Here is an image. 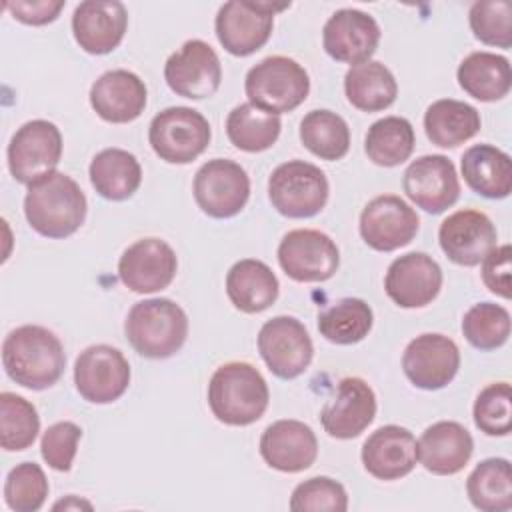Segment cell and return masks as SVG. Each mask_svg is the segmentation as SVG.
<instances>
[{"label": "cell", "mask_w": 512, "mask_h": 512, "mask_svg": "<svg viewBox=\"0 0 512 512\" xmlns=\"http://www.w3.org/2000/svg\"><path fill=\"white\" fill-rule=\"evenodd\" d=\"M2 364L16 384L28 390H46L60 380L66 368V352L52 330L24 324L4 338Z\"/></svg>", "instance_id": "1"}, {"label": "cell", "mask_w": 512, "mask_h": 512, "mask_svg": "<svg viewBox=\"0 0 512 512\" xmlns=\"http://www.w3.org/2000/svg\"><path fill=\"white\" fill-rule=\"evenodd\" d=\"M88 202L74 178L52 172L28 186L24 196V216L32 230L46 238L72 236L86 218Z\"/></svg>", "instance_id": "2"}, {"label": "cell", "mask_w": 512, "mask_h": 512, "mask_svg": "<svg viewBox=\"0 0 512 512\" xmlns=\"http://www.w3.org/2000/svg\"><path fill=\"white\" fill-rule=\"evenodd\" d=\"M270 390L264 376L248 362L218 366L208 382V406L216 420L228 426H248L268 408Z\"/></svg>", "instance_id": "3"}, {"label": "cell", "mask_w": 512, "mask_h": 512, "mask_svg": "<svg viewBox=\"0 0 512 512\" xmlns=\"http://www.w3.org/2000/svg\"><path fill=\"white\" fill-rule=\"evenodd\" d=\"M124 334L140 356L164 360L184 346L188 316L182 306L170 298L140 300L126 316Z\"/></svg>", "instance_id": "4"}, {"label": "cell", "mask_w": 512, "mask_h": 512, "mask_svg": "<svg viewBox=\"0 0 512 512\" xmlns=\"http://www.w3.org/2000/svg\"><path fill=\"white\" fill-rule=\"evenodd\" d=\"M244 90L252 106L280 116L308 98L310 76L294 58L268 56L248 70Z\"/></svg>", "instance_id": "5"}, {"label": "cell", "mask_w": 512, "mask_h": 512, "mask_svg": "<svg viewBox=\"0 0 512 512\" xmlns=\"http://www.w3.org/2000/svg\"><path fill=\"white\" fill-rule=\"evenodd\" d=\"M326 174L306 160H288L276 166L268 178V198L286 218H312L328 202Z\"/></svg>", "instance_id": "6"}, {"label": "cell", "mask_w": 512, "mask_h": 512, "mask_svg": "<svg viewBox=\"0 0 512 512\" xmlns=\"http://www.w3.org/2000/svg\"><path fill=\"white\" fill-rule=\"evenodd\" d=\"M210 122L194 108L170 106L158 112L148 128V142L168 164H188L210 144Z\"/></svg>", "instance_id": "7"}, {"label": "cell", "mask_w": 512, "mask_h": 512, "mask_svg": "<svg viewBox=\"0 0 512 512\" xmlns=\"http://www.w3.org/2000/svg\"><path fill=\"white\" fill-rule=\"evenodd\" d=\"M288 6L290 2H226L220 6L214 20L216 38L232 56H250L268 42L274 28V14Z\"/></svg>", "instance_id": "8"}, {"label": "cell", "mask_w": 512, "mask_h": 512, "mask_svg": "<svg viewBox=\"0 0 512 512\" xmlns=\"http://www.w3.org/2000/svg\"><path fill=\"white\" fill-rule=\"evenodd\" d=\"M6 154L14 180L30 186L56 172L62 158V134L54 122L30 120L14 132Z\"/></svg>", "instance_id": "9"}, {"label": "cell", "mask_w": 512, "mask_h": 512, "mask_svg": "<svg viewBox=\"0 0 512 512\" xmlns=\"http://www.w3.org/2000/svg\"><path fill=\"white\" fill-rule=\"evenodd\" d=\"M194 200L210 218H232L242 212L250 198L246 170L228 158H212L194 176Z\"/></svg>", "instance_id": "10"}, {"label": "cell", "mask_w": 512, "mask_h": 512, "mask_svg": "<svg viewBox=\"0 0 512 512\" xmlns=\"http://www.w3.org/2000/svg\"><path fill=\"white\" fill-rule=\"evenodd\" d=\"M258 352L274 376L292 380L310 366L314 344L298 318L274 316L258 332Z\"/></svg>", "instance_id": "11"}, {"label": "cell", "mask_w": 512, "mask_h": 512, "mask_svg": "<svg viewBox=\"0 0 512 512\" xmlns=\"http://www.w3.org/2000/svg\"><path fill=\"white\" fill-rule=\"evenodd\" d=\"M74 384L86 402L110 404L128 390L130 364L114 346H88L74 362Z\"/></svg>", "instance_id": "12"}, {"label": "cell", "mask_w": 512, "mask_h": 512, "mask_svg": "<svg viewBox=\"0 0 512 512\" xmlns=\"http://www.w3.org/2000/svg\"><path fill=\"white\" fill-rule=\"evenodd\" d=\"M278 262L286 276L296 282H324L336 274L340 250L328 234L314 228H298L280 240Z\"/></svg>", "instance_id": "13"}, {"label": "cell", "mask_w": 512, "mask_h": 512, "mask_svg": "<svg viewBox=\"0 0 512 512\" xmlns=\"http://www.w3.org/2000/svg\"><path fill=\"white\" fill-rule=\"evenodd\" d=\"M168 88L190 100H202L216 94L222 82V66L214 48L198 38L186 40L164 64Z\"/></svg>", "instance_id": "14"}, {"label": "cell", "mask_w": 512, "mask_h": 512, "mask_svg": "<svg viewBox=\"0 0 512 512\" xmlns=\"http://www.w3.org/2000/svg\"><path fill=\"white\" fill-rule=\"evenodd\" d=\"M360 236L378 252L398 250L414 240L420 228L416 210L396 194L372 198L360 214Z\"/></svg>", "instance_id": "15"}, {"label": "cell", "mask_w": 512, "mask_h": 512, "mask_svg": "<svg viewBox=\"0 0 512 512\" xmlns=\"http://www.w3.org/2000/svg\"><path fill=\"white\" fill-rule=\"evenodd\" d=\"M402 188L404 194L428 214H440L460 198L456 166L442 154H424L412 160L404 172Z\"/></svg>", "instance_id": "16"}, {"label": "cell", "mask_w": 512, "mask_h": 512, "mask_svg": "<svg viewBox=\"0 0 512 512\" xmlns=\"http://www.w3.org/2000/svg\"><path fill=\"white\" fill-rule=\"evenodd\" d=\"M460 368V350L456 342L438 332H426L408 342L402 354L406 378L422 390H440L448 386Z\"/></svg>", "instance_id": "17"}, {"label": "cell", "mask_w": 512, "mask_h": 512, "mask_svg": "<svg viewBox=\"0 0 512 512\" xmlns=\"http://www.w3.org/2000/svg\"><path fill=\"white\" fill-rule=\"evenodd\" d=\"M176 270V252L160 238L136 240L122 252L118 260L120 282L136 294H152L168 288L176 276Z\"/></svg>", "instance_id": "18"}, {"label": "cell", "mask_w": 512, "mask_h": 512, "mask_svg": "<svg viewBox=\"0 0 512 512\" xmlns=\"http://www.w3.org/2000/svg\"><path fill=\"white\" fill-rule=\"evenodd\" d=\"M376 416V394L358 376H346L336 384L334 396L320 412L322 428L328 436L350 440L360 436Z\"/></svg>", "instance_id": "19"}, {"label": "cell", "mask_w": 512, "mask_h": 512, "mask_svg": "<svg viewBox=\"0 0 512 512\" xmlns=\"http://www.w3.org/2000/svg\"><path fill=\"white\" fill-rule=\"evenodd\" d=\"M380 34L374 16L356 8H342L326 20L322 28V46L336 62L356 66L372 58Z\"/></svg>", "instance_id": "20"}, {"label": "cell", "mask_w": 512, "mask_h": 512, "mask_svg": "<svg viewBox=\"0 0 512 512\" xmlns=\"http://www.w3.org/2000/svg\"><path fill=\"white\" fill-rule=\"evenodd\" d=\"M442 288V268L426 252L398 256L386 270L384 290L400 308L428 306Z\"/></svg>", "instance_id": "21"}, {"label": "cell", "mask_w": 512, "mask_h": 512, "mask_svg": "<svg viewBox=\"0 0 512 512\" xmlns=\"http://www.w3.org/2000/svg\"><path fill=\"white\" fill-rule=\"evenodd\" d=\"M496 228L492 220L472 208L452 212L438 228L442 252L458 266H478L496 246Z\"/></svg>", "instance_id": "22"}, {"label": "cell", "mask_w": 512, "mask_h": 512, "mask_svg": "<svg viewBox=\"0 0 512 512\" xmlns=\"http://www.w3.org/2000/svg\"><path fill=\"white\" fill-rule=\"evenodd\" d=\"M128 28L126 6L118 0H86L74 8L72 34L76 44L94 56L120 46Z\"/></svg>", "instance_id": "23"}, {"label": "cell", "mask_w": 512, "mask_h": 512, "mask_svg": "<svg viewBox=\"0 0 512 512\" xmlns=\"http://www.w3.org/2000/svg\"><path fill=\"white\" fill-rule=\"evenodd\" d=\"M362 464L368 474L378 480H400L408 476L416 462V438L414 434L396 424L380 426L362 444Z\"/></svg>", "instance_id": "24"}, {"label": "cell", "mask_w": 512, "mask_h": 512, "mask_svg": "<svg viewBox=\"0 0 512 512\" xmlns=\"http://www.w3.org/2000/svg\"><path fill=\"white\" fill-rule=\"evenodd\" d=\"M260 454L270 468L294 474L314 464L318 440L300 420H276L260 436Z\"/></svg>", "instance_id": "25"}, {"label": "cell", "mask_w": 512, "mask_h": 512, "mask_svg": "<svg viewBox=\"0 0 512 512\" xmlns=\"http://www.w3.org/2000/svg\"><path fill=\"white\" fill-rule=\"evenodd\" d=\"M146 84L138 74L116 68L98 76L90 88V106L110 124L136 120L146 108Z\"/></svg>", "instance_id": "26"}, {"label": "cell", "mask_w": 512, "mask_h": 512, "mask_svg": "<svg viewBox=\"0 0 512 512\" xmlns=\"http://www.w3.org/2000/svg\"><path fill=\"white\" fill-rule=\"evenodd\" d=\"M474 452L470 432L454 420H440L428 426L416 442L418 462L436 476L460 472Z\"/></svg>", "instance_id": "27"}, {"label": "cell", "mask_w": 512, "mask_h": 512, "mask_svg": "<svg viewBox=\"0 0 512 512\" xmlns=\"http://www.w3.org/2000/svg\"><path fill=\"white\" fill-rule=\"evenodd\" d=\"M278 278L272 268L256 258H244L232 264L226 274V294L234 308L244 314H258L270 308L278 298Z\"/></svg>", "instance_id": "28"}, {"label": "cell", "mask_w": 512, "mask_h": 512, "mask_svg": "<svg viewBox=\"0 0 512 512\" xmlns=\"http://www.w3.org/2000/svg\"><path fill=\"white\" fill-rule=\"evenodd\" d=\"M460 170L468 188L478 196L500 200L512 190V160L492 144L470 146L462 154Z\"/></svg>", "instance_id": "29"}, {"label": "cell", "mask_w": 512, "mask_h": 512, "mask_svg": "<svg viewBox=\"0 0 512 512\" xmlns=\"http://www.w3.org/2000/svg\"><path fill=\"white\" fill-rule=\"evenodd\" d=\"M456 78L460 88L480 102L502 100L512 86L508 58L486 50L468 54L460 62Z\"/></svg>", "instance_id": "30"}, {"label": "cell", "mask_w": 512, "mask_h": 512, "mask_svg": "<svg viewBox=\"0 0 512 512\" xmlns=\"http://www.w3.org/2000/svg\"><path fill=\"white\" fill-rule=\"evenodd\" d=\"M94 190L112 202L128 200L142 184V168L136 156L122 148L100 150L88 168Z\"/></svg>", "instance_id": "31"}, {"label": "cell", "mask_w": 512, "mask_h": 512, "mask_svg": "<svg viewBox=\"0 0 512 512\" xmlns=\"http://www.w3.org/2000/svg\"><path fill=\"white\" fill-rule=\"evenodd\" d=\"M480 112L454 98H442L432 102L424 114V130L432 144L440 148H456L480 130Z\"/></svg>", "instance_id": "32"}, {"label": "cell", "mask_w": 512, "mask_h": 512, "mask_svg": "<svg viewBox=\"0 0 512 512\" xmlns=\"http://www.w3.org/2000/svg\"><path fill=\"white\" fill-rule=\"evenodd\" d=\"M348 102L362 112H380L394 104L398 84L394 74L378 60H366L350 66L344 76Z\"/></svg>", "instance_id": "33"}, {"label": "cell", "mask_w": 512, "mask_h": 512, "mask_svg": "<svg viewBox=\"0 0 512 512\" xmlns=\"http://www.w3.org/2000/svg\"><path fill=\"white\" fill-rule=\"evenodd\" d=\"M466 494L482 512H506L512 508V468L506 458L482 460L466 480Z\"/></svg>", "instance_id": "34"}, {"label": "cell", "mask_w": 512, "mask_h": 512, "mask_svg": "<svg viewBox=\"0 0 512 512\" xmlns=\"http://www.w3.org/2000/svg\"><path fill=\"white\" fill-rule=\"evenodd\" d=\"M280 116L264 112L250 102L238 104L226 118L228 140L244 152H262L274 146L280 136Z\"/></svg>", "instance_id": "35"}, {"label": "cell", "mask_w": 512, "mask_h": 512, "mask_svg": "<svg viewBox=\"0 0 512 512\" xmlns=\"http://www.w3.org/2000/svg\"><path fill=\"white\" fill-rule=\"evenodd\" d=\"M300 140L320 160H340L350 150V128L332 110H312L300 122Z\"/></svg>", "instance_id": "36"}, {"label": "cell", "mask_w": 512, "mask_h": 512, "mask_svg": "<svg viewBox=\"0 0 512 512\" xmlns=\"http://www.w3.org/2000/svg\"><path fill=\"white\" fill-rule=\"evenodd\" d=\"M414 142V128L406 118L384 116L368 128L364 138V152L374 164L390 168L410 158Z\"/></svg>", "instance_id": "37"}, {"label": "cell", "mask_w": 512, "mask_h": 512, "mask_svg": "<svg viewBox=\"0 0 512 512\" xmlns=\"http://www.w3.org/2000/svg\"><path fill=\"white\" fill-rule=\"evenodd\" d=\"M374 312L362 298H342L318 314L320 334L340 346L356 344L368 336Z\"/></svg>", "instance_id": "38"}, {"label": "cell", "mask_w": 512, "mask_h": 512, "mask_svg": "<svg viewBox=\"0 0 512 512\" xmlns=\"http://www.w3.org/2000/svg\"><path fill=\"white\" fill-rule=\"evenodd\" d=\"M40 416L32 402L14 392L0 394V444L6 452H20L34 444Z\"/></svg>", "instance_id": "39"}, {"label": "cell", "mask_w": 512, "mask_h": 512, "mask_svg": "<svg viewBox=\"0 0 512 512\" xmlns=\"http://www.w3.org/2000/svg\"><path fill=\"white\" fill-rule=\"evenodd\" d=\"M462 334L478 350H496L510 336V312L494 302H478L464 314Z\"/></svg>", "instance_id": "40"}, {"label": "cell", "mask_w": 512, "mask_h": 512, "mask_svg": "<svg viewBox=\"0 0 512 512\" xmlns=\"http://www.w3.org/2000/svg\"><path fill=\"white\" fill-rule=\"evenodd\" d=\"M48 496V478L34 462L16 464L4 482V502L14 512H36Z\"/></svg>", "instance_id": "41"}, {"label": "cell", "mask_w": 512, "mask_h": 512, "mask_svg": "<svg viewBox=\"0 0 512 512\" xmlns=\"http://www.w3.org/2000/svg\"><path fill=\"white\" fill-rule=\"evenodd\" d=\"M470 28L482 44L512 46V4L508 0H480L470 6Z\"/></svg>", "instance_id": "42"}, {"label": "cell", "mask_w": 512, "mask_h": 512, "mask_svg": "<svg viewBox=\"0 0 512 512\" xmlns=\"http://www.w3.org/2000/svg\"><path fill=\"white\" fill-rule=\"evenodd\" d=\"M288 506L294 512H346L348 494L334 478L314 476L294 488Z\"/></svg>", "instance_id": "43"}, {"label": "cell", "mask_w": 512, "mask_h": 512, "mask_svg": "<svg viewBox=\"0 0 512 512\" xmlns=\"http://www.w3.org/2000/svg\"><path fill=\"white\" fill-rule=\"evenodd\" d=\"M474 424L486 436L510 434V384L492 382L480 390L474 402Z\"/></svg>", "instance_id": "44"}, {"label": "cell", "mask_w": 512, "mask_h": 512, "mask_svg": "<svg viewBox=\"0 0 512 512\" xmlns=\"http://www.w3.org/2000/svg\"><path fill=\"white\" fill-rule=\"evenodd\" d=\"M80 438H82V428L70 420L48 426L40 440V454L44 462L52 470L68 472L72 468Z\"/></svg>", "instance_id": "45"}, {"label": "cell", "mask_w": 512, "mask_h": 512, "mask_svg": "<svg viewBox=\"0 0 512 512\" xmlns=\"http://www.w3.org/2000/svg\"><path fill=\"white\" fill-rule=\"evenodd\" d=\"M510 272H512V248L510 244L494 246L482 260V282L484 286L504 298L510 300L512 286H510Z\"/></svg>", "instance_id": "46"}, {"label": "cell", "mask_w": 512, "mask_h": 512, "mask_svg": "<svg viewBox=\"0 0 512 512\" xmlns=\"http://www.w3.org/2000/svg\"><path fill=\"white\" fill-rule=\"evenodd\" d=\"M64 4L66 2H62V0H58V2H52V0H32V2L16 0V2H6L4 8L22 24L44 26V24H50L58 18Z\"/></svg>", "instance_id": "47"}, {"label": "cell", "mask_w": 512, "mask_h": 512, "mask_svg": "<svg viewBox=\"0 0 512 512\" xmlns=\"http://www.w3.org/2000/svg\"><path fill=\"white\" fill-rule=\"evenodd\" d=\"M58 508H64V510H70V508H76V510H80V508H92V504L90 502H86V500H78L76 496H68L66 500H60V502H56L54 504V510H58Z\"/></svg>", "instance_id": "48"}]
</instances>
